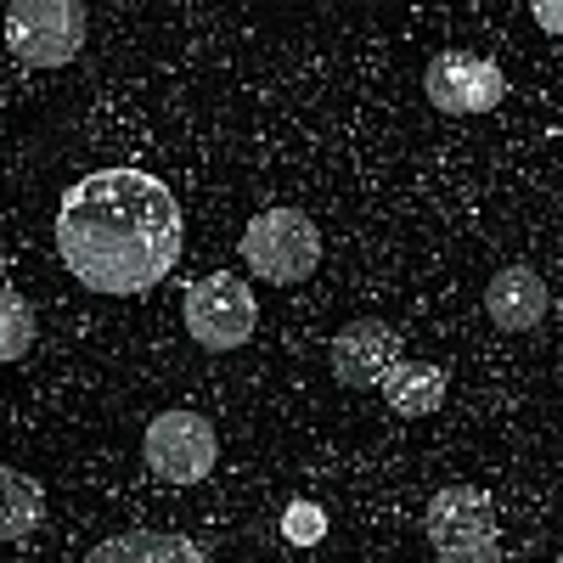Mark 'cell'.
<instances>
[{"label":"cell","mask_w":563,"mask_h":563,"mask_svg":"<svg viewBox=\"0 0 563 563\" xmlns=\"http://www.w3.org/2000/svg\"><path fill=\"white\" fill-rule=\"evenodd\" d=\"M186 220L175 192L147 169H90L57 209V254L90 294H147L180 265Z\"/></svg>","instance_id":"obj_1"},{"label":"cell","mask_w":563,"mask_h":563,"mask_svg":"<svg viewBox=\"0 0 563 563\" xmlns=\"http://www.w3.org/2000/svg\"><path fill=\"white\" fill-rule=\"evenodd\" d=\"M238 260L260 276V282H276V288H294L305 282L316 265H321V231L310 214L299 209H265L243 225L238 238Z\"/></svg>","instance_id":"obj_2"},{"label":"cell","mask_w":563,"mask_h":563,"mask_svg":"<svg viewBox=\"0 0 563 563\" xmlns=\"http://www.w3.org/2000/svg\"><path fill=\"white\" fill-rule=\"evenodd\" d=\"M186 333H192V344L225 355V350H243L254 339L260 327V305H254V288L243 276L231 271H209L198 276L192 288H186Z\"/></svg>","instance_id":"obj_3"},{"label":"cell","mask_w":563,"mask_h":563,"mask_svg":"<svg viewBox=\"0 0 563 563\" xmlns=\"http://www.w3.org/2000/svg\"><path fill=\"white\" fill-rule=\"evenodd\" d=\"M90 12L79 0H12L7 45L23 68H63L79 57Z\"/></svg>","instance_id":"obj_4"},{"label":"cell","mask_w":563,"mask_h":563,"mask_svg":"<svg viewBox=\"0 0 563 563\" xmlns=\"http://www.w3.org/2000/svg\"><path fill=\"white\" fill-rule=\"evenodd\" d=\"M141 456H147V467L164 485H203L220 456L214 422L198 411H158L147 422V434H141Z\"/></svg>","instance_id":"obj_5"},{"label":"cell","mask_w":563,"mask_h":563,"mask_svg":"<svg viewBox=\"0 0 563 563\" xmlns=\"http://www.w3.org/2000/svg\"><path fill=\"white\" fill-rule=\"evenodd\" d=\"M422 97H429L440 113L451 119H479L507 97V79L490 57L474 52H440L429 68H422Z\"/></svg>","instance_id":"obj_6"},{"label":"cell","mask_w":563,"mask_h":563,"mask_svg":"<svg viewBox=\"0 0 563 563\" xmlns=\"http://www.w3.org/2000/svg\"><path fill=\"white\" fill-rule=\"evenodd\" d=\"M400 350L406 344H400V333H395L389 321L361 316V321H350V327H339V333H333L327 361H333V378L344 389H384V378L406 361Z\"/></svg>","instance_id":"obj_7"},{"label":"cell","mask_w":563,"mask_h":563,"mask_svg":"<svg viewBox=\"0 0 563 563\" xmlns=\"http://www.w3.org/2000/svg\"><path fill=\"white\" fill-rule=\"evenodd\" d=\"M422 530H429L434 558L467 552V547H490L496 541V507L474 485H445L440 496H429V507H422Z\"/></svg>","instance_id":"obj_8"},{"label":"cell","mask_w":563,"mask_h":563,"mask_svg":"<svg viewBox=\"0 0 563 563\" xmlns=\"http://www.w3.org/2000/svg\"><path fill=\"white\" fill-rule=\"evenodd\" d=\"M547 305H552V294H547L541 271H530V265H501L485 282V316L501 333H530V327H541Z\"/></svg>","instance_id":"obj_9"},{"label":"cell","mask_w":563,"mask_h":563,"mask_svg":"<svg viewBox=\"0 0 563 563\" xmlns=\"http://www.w3.org/2000/svg\"><path fill=\"white\" fill-rule=\"evenodd\" d=\"M79 563H214L198 541L169 536V530H124L108 536L102 547H90Z\"/></svg>","instance_id":"obj_10"},{"label":"cell","mask_w":563,"mask_h":563,"mask_svg":"<svg viewBox=\"0 0 563 563\" xmlns=\"http://www.w3.org/2000/svg\"><path fill=\"white\" fill-rule=\"evenodd\" d=\"M384 400L395 417H434L445 406V372L434 361H400L389 378H384Z\"/></svg>","instance_id":"obj_11"},{"label":"cell","mask_w":563,"mask_h":563,"mask_svg":"<svg viewBox=\"0 0 563 563\" xmlns=\"http://www.w3.org/2000/svg\"><path fill=\"white\" fill-rule=\"evenodd\" d=\"M40 525H45L40 479H29L23 467H7V474H0V536H7V541H29Z\"/></svg>","instance_id":"obj_12"},{"label":"cell","mask_w":563,"mask_h":563,"mask_svg":"<svg viewBox=\"0 0 563 563\" xmlns=\"http://www.w3.org/2000/svg\"><path fill=\"white\" fill-rule=\"evenodd\" d=\"M29 350H34V310H29V299L7 282V310H0V355L23 361Z\"/></svg>","instance_id":"obj_13"},{"label":"cell","mask_w":563,"mask_h":563,"mask_svg":"<svg viewBox=\"0 0 563 563\" xmlns=\"http://www.w3.org/2000/svg\"><path fill=\"white\" fill-rule=\"evenodd\" d=\"M282 536H288L294 547H316L327 536V512L316 501H294L288 512H282Z\"/></svg>","instance_id":"obj_14"},{"label":"cell","mask_w":563,"mask_h":563,"mask_svg":"<svg viewBox=\"0 0 563 563\" xmlns=\"http://www.w3.org/2000/svg\"><path fill=\"white\" fill-rule=\"evenodd\" d=\"M530 18H536L547 34H563V0H536V7H530Z\"/></svg>","instance_id":"obj_15"},{"label":"cell","mask_w":563,"mask_h":563,"mask_svg":"<svg viewBox=\"0 0 563 563\" xmlns=\"http://www.w3.org/2000/svg\"><path fill=\"white\" fill-rule=\"evenodd\" d=\"M440 563H507V558H501V547L490 541V547H467V552H445Z\"/></svg>","instance_id":"obj_16"}]
</instances>
